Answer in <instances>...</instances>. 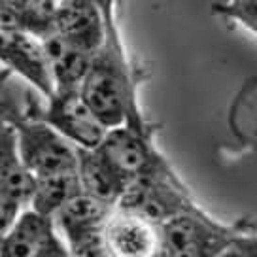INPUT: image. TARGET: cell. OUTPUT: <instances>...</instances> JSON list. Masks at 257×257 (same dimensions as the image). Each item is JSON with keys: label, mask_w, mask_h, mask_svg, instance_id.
<instances>
[{"label": "cell", "mask_w": 257, "mask_h": 257, "mask_svg": "<svg viewBox=\"0 0 257 257\" xmlns=\"http://www.w3.org/2000/svg\"><path fill=\"white\" fill-rule=\"evenodd\" d=\"M140 81L142 76L131 63L127 49L100 48L91 59L80 95L106 128L125 125L144 133L157 131L144 117L138 102Z\"/></svg>", "instance_id": "6da1fadb"}, {"label": "cell", "mask_w": 257, "mask_h": 257, "mask_svg": "<svg viewBox=\"0 0 257 257\" xmlns=\"http://www.w3.org/2000/svg\"><path fill=\"white\" fill-rule=\"evenodd\" d=\"M0 117L14 128L19 155L34 178L76 170V146L46 121L4 100H0Z\"/></svg>", "instance_id": "7a4b0ae2"}, {"label": "cell", "mask_w": 257, "mask_h": 257, "mask_svg": "<svg viewBox=\"0 0 257 257\" xmlns=\"http://www.w3.org/2000/svg\"><path fill=\"white\" fill-rule=\"evenodd\" d=\"M161 229L169 257H217L238 236L255 233L249 219L223 223L206 214L201 206L170 217Z\"/></svg>", "instance_id": "3957f363"}, {"label": "cell", "mask_w": 257, "mask_h": 257, "mask_svg": "<svg viewBox=\"0 0 257 257\" xmlns=\"http://www.w3.org/2000/svg\"><path fill=\"white\" fill-rule=\"evenodd\" d=\"M113 204L80 193L53 214V225L74 257H106L104 227Z\"/></svg>", "instance_id": "277c9868"}, {"label": "cell", "mask_w": 257, "mask_h": 257, "mask_svg": "<svg viewBox=\"0 0 257 257\" xmlns=\"http://www.w3.org/2000/svg\"><path fill=\"white\" fill-rule=\"evenodd\" d=\"M117 208L137 214L148 221L163 225L170 217L199 206L174 170L157 176L131 180L115 204Z\"/></svg>", "instance_id": "5b68a950"}, {"label": "cell", "mask_w": 257, "mask_h": 257, "mask_svg": "<svg viewBox=\"0 0 257 257\" xmlns=\"http://www.w3.org/2000/svg\"><path fill=\"white\" fill-rule=\"evenodd\" d=\"M44 110H32V115L46 121L70 144L83 150L98 148L108 128L96 119L93 110L80 95V89L59 91L55 89L46 98Z\"/></svg>", "instance_id": "8992f818"}, {"label": "cell", "mask_w": 257, "mask_h": 257, "mask_svg": "<svg viewBox=\"0 0 257 257\" xmlns=\"http://www.w3.org/2000/svg\"><path fill=\"white\" fill-rule=\"evenodd\" d=\"M153 138L155 131L144 133L123 125L108 128L98 150L128 178V182L135 178L167 174L174 169L157 150Z\"/></svg>", "instance_id": "52a82bcc"}, {"label": "cell", "mask_w": 257, "mask_h": 257, "mask_svg": "<svg viewBox=\"0 0 257 257\" xmlns=\"http://www.w3.org/2000/svg\"><path fill=\"white\" fill-rule=\"evenodd\" d=\"M106 257H169L161 225L113 208L104 227Z\"/></svg>", "instance_id": "ba28073f"}, {"label": "cell", "mask_w": 257, "mask_h": 257, "mask_svg": "<svg viewBox=\"0 0 257 257\" xmlns=\"http://www.w3.org/2000/svg\"><path fill=\"white\" fill-rule=\"evenodd\" d=\"M0 63L25 78L46 98L53 93L48 59L38 38L19 29H0Z\"/></svg>", "instance_id": "9c48e42d"}, {"label": "cell", "mask_w": 257, "mask_h": 257, "mask_svg": "<svg viewBox=\"0 0 257 257\" xmlns=\"http://www.w3.org/2000/svg\"><path fill=\"white\" fill-rule=\"evenodd\" d=\"M53 32L95 55L104 42V21L93 0H57Z\"/></svg>", "instance_id": "30bf717a"}, {"label": "cell", "mask_w": 257, "mask_h": 257, "mask_svg": "<svg viewBox=\"0 0 257 257\" xmlns=\"http://www.w3.org/2000/svg\"><path fill=\"white\" fill-rule=\"evenodd\" d=\"M76 174L85 195L113 206L128 185V178L98 148H76Z\"/></svg>", "instance_id": "8fae6325"}, {"label": "cell", "mask_w": 257, "mask_h": 257, "mask_svg": "<svg viewBox=\"0 0 257 257\" xmlns=\"http://www.w3.org/2000/svg\"><path fill=\"white\" fill-rule=\"evenodd\" d=\"M57 236L51 217L23 208L8 231L0 234V257H38Z\"/></svg>", "instance_id": "7c38bea8"}, {"label": "cell", "mask_w": 257, "mask_h": 257, "mask_svg": "<svg viewBox=\"0 0 257 257\" xmlns=\"http://www.w3.org/2000/svg\"><path fill=\"white\" fill-rule=\"evenodd\" d=\"M46 59H48L49 74L53 80V91H70L80 89L81 81L89 70V64L93 55L85 49L66 42L55 32H49L48 36L40 38Z\"/></svg>", "instance_id": "4fadbf2b"}, {"label": "cell", "mask_w": 257, "mask_h": 257, "mask_svg": "<svg viewBox=\"0 0 257 257\" xmlns=\"http://www.w3.org/2000/svg\"><path fill=\"white\" fill-rule=\"evenodd\" d=\"M32 189L34 176L19 155L16 133L8 121L0 117V193L27 208Z\"/></svg>", "instance_id": "5bb4252c"}, {"label": "cell", "mask_w": 257, "mask_h": 257, "mask_svg": "<svg viewBox=\"0 0 257 257\" xmlns=\"http://www.w3.org/2000/svg\"><path fill=\"white\" fill-rule=\"evenodd\" d=\"M80 193L83 191H81L80 178L76 174V170L34 178V189L27 208H32L42 216L53 217V214L64 202H68Z\"/></svg>", "instance_id": "9a60e30c"}, {"label": "cell", "mask_w": 257, "mask_h": 257, "mask_svg": "<svg viewBox=\"0 0 257 257\" xmlns=\"http://www.w3.org/2000/svg\"><path fill=\"white\" fill-rule=\"evenodd\" d=\"M19 31L34 38H44L53 32V16L57 0H4Z\"/></svg>", "instance_id": "2e32d148"}, {"label": "cell", "mask_w": 257, "mask_h": 257, "mask_svg": "<svg viewBox=\"0 0 257 257\" xmlns=\"http://www.w3.org/2000/svg\"><path fill=\"white\" fill-rule=\"evenodd\" d=\"M212 14L223 21L242 25L251 34L257 32V0H225L214 2Z\"/></svg>", "instance_id": "e0dca14e"}, {"label": "cell", "mask_w": 257, "mask_h": 257, "mask_svg": "<svg viewBox=\"0 0 257 257\" xmlns=\"http://www.w3.org/2000/svg\"><path fill=\"white\" fill-rule=\"evenodd\" d=\"M104 21V42L100 48L106 49H127L121 38L119 23H117V4L119 0H93Z\"/></svg>", "instance_id": "ac0fdd59"}, {"label": "cell", "mask_w": 257, "mask_h": 257, "mask_svg": "<svg viewBox=\"0 0 257 257\" xmlns=\"http://www.w3.org/2000/svg\"><path fill=\"white\" fill-rule=\"evenodd\" d=\"M217 257H257L255 233H248L231 242Z\"/></svg>", "instance_id": "d6986e66"}, {"label": "cell", "mask_w": 257, "mask_h": 257, "mask_svg": "<svg viewBox=\"0 0 257 257\" xmlns=\"http://www.w3.org/2000/svg\"><path fill=\"white\" fill-rule=\"evenodd\" d=\"M21 210H23V206L19 202L0 193V234L8 231L10 225L16 221V217L19 216Z\"/></svg>", "instance_id": "ffe728a7"}, {"label": "cell", "mask_w": 257, "mask_h": 257, "mask_svg": "<svg viewBox=\"0 0 257 257\" xmlns=\"http://www.w3.org/2000/svg\"><path fill=\"white\" fill-rule=\"evenodd\" d=\"M38 257H74L68 249H66V246H64V242L61 240V236H57L55 240L49 244L48 248L42 251Z\"/></svg>", "instance_id": "44dd1931"}, {"label": "cell", "mask_w": 257, "mask_h": 257, "mask_svg": "<svg viewBox=\"0 0 257 257\" xmlns=\"http://www.w3.org/2000/svg\"><path fill=\"white\" fill-rule=\"evenodd\" d=\"M0 29H17L16 19L10 14V10L4 0H0Z\"/></svg>", "instance_id": "7402d4cb"}]
</instances>
